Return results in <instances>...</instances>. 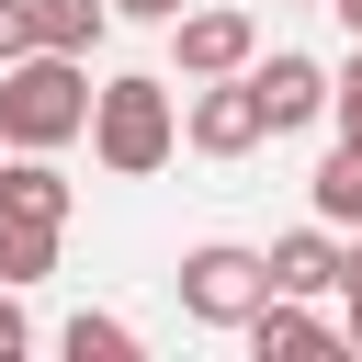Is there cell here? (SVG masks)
<instances>
[{
	"mask_svg": "<svg viewBox=\"0 0 362 362\" xmlns=\"http://www.w3.org/2000/svg\"><path fill=\"white\" fill-rule=\"evenodd\" d=\"M317 11H339V34H362V0H317Z\"/></svg>",
	"mask_w": 362,
	"mask_h": 362,
	"instance_id": "cell-19",
	"label": "cell"
},
{
	"mask_svg": "<svg viewBox=\"0 0 362 362\" xmlns=\"http://www.w3.org/2000/svg\"><path fill=\"white\" fill-rule=\"evenodd\" d=\"M45 272H57V226H45V215H11V204H0V283L23 294V283H45Z\"/></svg>",
	"mask_w": 362,
	"mask_h": 362,
	"instance_id": "cell-11",
	"label": "cell"
},
{
	"mask_svg": "<svg viewBox=\"0 0 362 362\" xmlns=\"http://www.w3.org/2000/svg\"><path fill=\"white\" fill-rule=\"evenodd\" d=\"M328 124H339V136H362V34H351V57L328 68Z\"/></svg>",
	"mask_w": 362,
	"mask_h": 362,
	"instance_id": "cell-14",
	"label": "cell"
},
{
	"mask_svg": "<svg viewBox=\"0 0 362 362\" xmlns=\"http://www.w3.org/2000/svg\"><path fill=\"white\" fill-rule=\"evenodd\" d=\"M90 136V57L23 45L0 68V147H79Z\"/></svg>",
	"mask_w": 362,
	"mask_h": 362,
	"instance_id": "cell-1",
	"label": "cell"
},
{
	"mask_svg": "<svg viewBox=\"0 0 362 362\" xmlns=\"http://www.w3.org/2000/svg\"><path fill=\"white\" fill-rule=\"evenodd\" d=\"M260 294H272V260H260V249H238V238L181 249V317H192V328H238Z\"/></svg>",
	"mask_w": 362,
	"mask_h": 362,
	"instance_id": "cell-3",
	"label": "cell"
},
{
	"mask_svg": "<svg viewBox=\"0 0 362 362\" xmlns=\"http://www.w3.org/2000/svg\"><path fill=\"white\" fill-rule=\"evenodd\" d=\"M272 124H260V90H249V68H226V79H192V102H181V147H204V158H249Z\"/></svg>",
	"mask_w": 362,
	"mask_h": 362,
	"instance_id": "cell-5",
	"label": "cell"
},
{
	"mask_svg": "<svg viewBox=\"0 0 362 362\" xmlns=\"http://www.w3.org/2000/svg\"><path fill=\"white\" fill-rule=\"evenodd\" d=\"M11 351H34V317H23V305H11V283H0V362H11Z\"/></svg>",
	"mask_w": 362,
	"mask_h": 362,
	"instance_id": "cell-15",
	"label": "cell"
},
{
	"mask_svg": "<svg viewBox=\"0 0 362 362\" xmlns=\"http://www.w3.org/2000/svg\"><path fill=\"white\" fill-rule=\"evenodd\" d=\"M0 204H11V215L68 226V204H79V192H68V170H57V147H11V158H0Z\"/></svg>",
	"mask_w": 362,
	"mask_h": 362,
	"instance_id": "cell-9",
	"label": "cell"
},
{
	"mask_svg": "<svg viewBox=\"0 0 362 362\" xmlns=\"http://www.w3.org/2000/svg\"><path fill=\"white\" fill-rule=\"evenodd\" d=\"M170 147H181V102H170V79L124 68V79H102V90H90V158H102L113 181L170 170Z\"/></svg>",
	"mask_w": 362,
	"mask_h": 362,
	"instance_id": "cell-2",
	"label": "cell"
},
{
	"mask_svg": "<svg viewBox=\"0 0 362 362\" xmlns=\"http://www.w3.org/2000/svg\"><path fill=\"white\" fill-rule=\"evenodd\" d=\"M23 45H34V34H23V0H0V68H11Z\"/></svg>",
	"mask_w": 362,
	"mask_h": 362,
	"instance_id": "cell-16",
	"label": "cell"
},
{
	"mask_svg": "<svg viewBox=\"0 0 362 362\" xmlns=\"http://www.w3.org/2000/svg\"><path fill=\"white\" fill-rule=\"evenodd\" d=\"M249 57H260V11H238V0H204V11L181 0V11H170V68H181V79H226V68H249Z\"/></svg>",
	"mask_w": 362,
	"mask_h": 362,
	"instance_id": "cell-4",
	"label": "cell"
},
{
	"mask_svg": "<svg viewBox=\"0 0 362 362\" xmlns=\"http://www.w3.org/2000/svg\"><path fill=\"white\" fill-rule=\"evenodd\" d=\"M305 192H317V226H362V136H339Z\"/></svg>",
	"mask_w": 362,
	"mask_h": 362,
	"instance_id": "cell-12",
	"label": "cell"
},
{
	"mask_svg": "<svg viewBox=\"0 0 362 362\" xmlns=\"http://www.w3.org/2000/svg\"><path fill=\"white\" fill-rule=\"evenodd\" d=\"M57 339H68L79 362H136V328H124V317H90V305H79V317H68Z\"/></svg>",
	"mask_w": 362,
	"mask_h": 362,
	"instance_id": "cell-13",
	"label": "cell"
},
{
	"mask_svg": "<svg viewBox=\"0 0 362 362\" xmlns=\"http://www.w3.org/2000/svg\"><path fill=\"white\" fill-rule=\"evenodd\" d=\"M102 11H113V23H170L181 0H102Z\"/></svg>",
	"mask_w": 362,
	"mask_h": 362,
	"instance_id": "cell-17",
	"label": "cell"
},
{
	"mask_svg": "<svg viewBox=\"0 0 362 362\" xmlns=\"http://www.w3.org/2000/svg\"><path fill=\"white\" fill-rule=\"evenodd\" d=\"M249 90H260V124H272V136H294V124H317V113H328V68H317V57H294V45L249 57Z\"/></svg>",
	"mask_w": 362,
	"mask_h": 362,
	"instance_id": "cell-6",
	"label": "cell"
},
{
	"mask_svg": "<svg viewBox=\"0 0 362 362\" xmlns=\"http://www.w3.org/2000/svg\"><path fill=\"white\" fill-rule=\"evenodd\" d=\"M283 11H317V0H283Z\"/></svg>",
	"mask_w": 362,
	"mask_h": 362,
	"instance_id": "cell-20",
	"label": "cell"
},
{
	"mask_svg": "<svg viewBox=\"0 0 362 362\" xmlns=\"http://www.w3.org/2000/svg\"><path fill=\"white\" fill-rule=\"evenodd\" d=\"M23 34L57 45V57H90V45L113 34V11H102V0H23Z\"/></svg>",
	"mask_w": 362,
	"mask_h": 362,
	"instance_id": "cell-10",
	"label": "cell"
},
{
	"mask_svg": "<svg viewBox=\"0 0 362 362\" xmlns=\"http://www.w3.org/2000/svg\"><path fill=\"white\" fill-rule=\"evenodd\" d=\"M238 328H249V351H260V362H272V351H328V339H339V328L317 317V294H260Z\"/></svg>",
	"mask_w": 362,
	"mask_h": 362,
	"instance_id": "cell-8",
	"label": "cell"
},
{
	"mask_svg": "<svg viewBox=\"0 0 362 362\" xmlns=\"http://www.w3.org/2000/svg\"><path fill=\"white\" fill-rule=\"evenodd\" d=\"M339 339H351V351H362V272H351V283H339Z\"/></svg>",
	"mask_w": 362,
	"mask_h": 362,
	"instance_id": "cell-18",
	"label": "cell"
},
{
	"mask_svg": "<svg viewBox=\"0 0 362 362\" xmlns=\"http://www.w3.org/2000/svg\"><path fill=\"white\" fill-rule=\"evenodd\" d=\"M260 260H272V294H328L339 283V226H283Z\"/></svg>",
	"mask_w": 362,
	"mask_h": 362,
	"instance_id": "cell-7",
	"label": "cell"
}]
</instances>
